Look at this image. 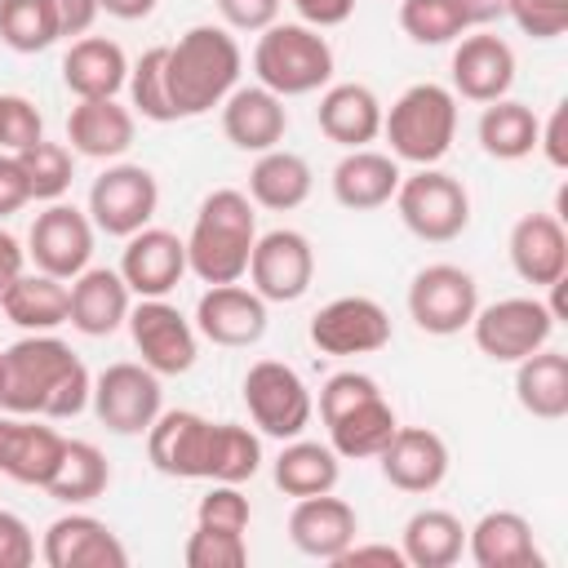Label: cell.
Masks as SVG:
<instances>
[{
  "mask_svg": "<svg viewBox=\"0 0 568 568\" xmlns=\"http://www.w3.org/2000/svg\"><path fill=\"white\" fill-rule=\"evenodd\" d=\"M89 390H93V377L62 337L27 333L13 346H4V386H0L4 413L67 422L89 408Z\"/></svg>",
  "mask_w": 568,
  "mask_h": 568,
  "instance_id": "obj_1",
  "label": "cell"
},
{
  "mask_svg": "<svg viewBox=\"0 0 568 568\" xmlns=\"http://www.w3.org/2000/svg\"><path fill=\"white\" fill-rule=\"evenodd\" d=\"M240 67H244V53L235 36L213 22H200L182 31L173 44H164V84L178 120L222 106V98L240 84Z\"/></svg>",
  "mask_w": 568,
  "mask_h": 568,
  "instance_id": "obj_2",
  "label": "cell"
},
{
  "mask_svg": "<svg viewBox=\"0 0 568 568\" xmlns=\"http://www.w3.org/2000/svg\"><path fill=\"white\" fill-rule=\"evenodd\" d=\"M253 240H257L253 200L235 186H217L195 209L186 235V271L204 284H235L248 271Z\"/></svg>",
  "mask_w": 568,
  "mask_h": 568,
  "instance_id": "obj_3",
  "label": "cell"
},
{
  "mask_svg": "<svg viewBox=\"0 0 568 568\" xmlns=\"http://www.w3.org/2000/svg\"><path fill=\"white\" fill-rule=\"evenodd\" d=\"M382 133L390 142V155L404 164H439L457 138V93L422 80L408 84L390 111H382Z\"/></svg>",
  "mask_w": 568,
  "mask_h": 568,
  "instance_id": "obj_4",
  "label": "cell"
},
{
  "mask_svg": "<svg viewBox=\"0 0 568 568\" xmlns=\"http://www.w3.org/2000/svg\"><path fill=\"white\" fill-rule=\"evenodd\" d=\"M257 84L280 98L315 93L333 80V44L306 22H271L253 44Z\"/></svg>",
  "mask_w": 568,
  "mask_h": 568,
  "instance_id": "obj_5",
  "label": "cell"
},
{
  "mask_svg": "<svg viewBox=\"0 0 568 568\" xmlns=\"http://www.w3.org/2000/svg\"><path fill=\"white\" fill-rule=\"evenodd\" d=\"M395 209H399V222L426 244H448L470 226V195L462 178L444 173L439 164H422L417 173L399 178Z\"/></svg>",
  "mask_w": 568,
  "mask_h": 568,
  "instance_id": "obj_6",
  "label": "cell"
},
{
  "mask_svg": "<svg viewBox=\"0 0 568 568\" xmlns=\"http://www.w3.org/2000/svg\"><path fill=\"white\" fill-rule=\"evenodd\" d=\"M555 324L559 320L550 315V306L541 297H497L475 311L470 337H475L479 355H488L493 364H519L524 355L550 346Z\"/></svg>",
  "mask_w": 568,
  "mask_h": 568,
  "instance_id": "obj_7",
  "label": "cell"
},
{
  "mask_svg": "<svg viewBox=\"0 0 568 568\" xmlns=\"http://www.w3.org/2000/svg\"><path fill=\"white\" fill-rule=\"evenodd\" d=\"M244 408L253 426L271 439H297L311 426L315 399L302 382V373L284 359H257L244 373Z\"/></svg>",
  "mask_w": 568,
  "mask_h": 568,
  "instance_id": "obj_8",
  "label": "cell"
},
{
  "mask_svg": "<svg viewBox=\"0 0 568 568\" xmlns=\"http://www.w3.org/2000/svg\"><path fill=\"white\" fill-rule=\"evenodd\" d=\"M160 209V182L146 164H106L89 186V222L102 235L129 240L133 231L151 226Z\"/></svg>",
  "mask_w": 568,
  "mask_h": 568,
  "instance_id": "obj_9",
  "label": "cell"
},
{
  "mask_svg": "<svg viewBox=\"0 0 568 568\" xmlns=\"http://www.w3.org/2000/svg\"><path fill=\"white\" fill-rule=\"evenodd\" d=\"M475 311H479V284L466 266L430 262L408 284V315L430 337H453L470 328Z\"/></svg>",
  "mask_w": 568,
  "mask_h": 568,
  "instance_id": "obj_10",
  "label": "cell"
},
{
  "mask_svg": "<svg viewBox=\"0 0 568 568\" xmlns=\"http://www.w3.org/2000/svg\"><path fill=\"white\" fill-rule=\"evenodd\" d=\"M93 417L111 430V435H146V426L160 417L164 408V390H160V373H151L146 364H106L93 377L89 390Z\"/></svg>",
  "mask_w": 568,
  "mask_h": 568,
  "instance_id": "obj_11",
  "label": "cell"
},
{
  "mask_svg": "<svg viewBox=\"0 0 568 568\" xmlns=\"http://www.w3.org/2000/svg\"><path fill=\"white\" fill-rule=\"evenodd\" d=\"M129 337L142 355V364L160 377H178L191 373L195 355H200V333L195 324L164 297H142L138 306H129Z\"/></svg>",
  "mask_w": 568,
  "mask_h": 568,
  "instance_id": "obj_12",
  "label": "cell"
},
{
  "mask_svg": "<svg viewBox=\"0 0 568 568\" xmlns=\"http://www.w3.org/2000/svg\"><path fill=\"white\" fill-rule=\"evenodd\" d=\"M244 275L262 302H297V297H306V288L315 280V248L302 231L275 226L253 240Z\"/></svg>",
  "mask_w": 568,
  "mask_h": 568,
  "instance_id": "obj_13",
  "label": "cell"
},
{
  "mask_svg": "<svg viewBox=\"0 0 568 568\" xmlns=\"http://www.w3.org/2000/svg\"><path fill=\"white\" fill-rule=\"evenodd\" d=\"M390 315L377 297L346 293L311 315V346L324 355H373L390 346Z\"/></svg>",
  "mask_w": 568,
  "mask_h": 568,
  "instance_id": "obj_14",
  "label": "cell"
},
{
  "mask_svg": "<svg viewBox=\"0 0 568 568\" xmlns=\"http://www.w3.org/2000/svg\"><path fill=\"white\" fill-rule=\"evenodd\" d=\"M93 222L84 209L53 200L44 213H36L31 231H27V257L36 262V271L58 275V280H75L89 257H93Z\"/></svg>",
  "mask_w": 568,
  "mask_h": 568,
  "instance_id": "obj_15",
  "label": "cell"
},
{
  "mask_svg": "<svg viewBox=\"0 0 568 568\" xmlns=\"http://www.w3.org/2000/svg\"><path fill=\"white\" fill-rule=\"evenodd\" d=\"M195 333L213 346H226V351H244V346H257L266 337V302L244 288L240 280L235 284H209L195 302Z\"/></svg>",
  "mask_w": 568,
  "mask_h": 568,
  "instance_id": "obj_16",
  "label": "cell"
},
{
  "mask_svg": "<svg viewBox=\"0 0 568 568\" xmlns=\"http://www.w3.org/2000/svg\"><path fill=\"white\" fill-rule=\"evenodd\" d=\"M40 559L49 568H124L129 550L124 541L111 532V524H102L98 515H58L44 537H40Z\"/></svg>",
  "mask_w": 568,
  "mask_h": 568,
  "instance_id": "obj_17",
  "label": "cell"
},
{
  "mask_svg": "<svg viewBox=\"0 0 568 568\" xmlns=\"http://www.w3.org/2000/svg\"><path fill=\"white\" fill-rule=\"evenodd\" d=\"M62 448H67V435L44 426V417L0 408V475L4 479L44 488L62 462Z\"/></svg>",
  "mask_w": 568,
  "mask_h": 568,
  "instance_id": "obj_18",
  "label": "cell"
},
{
  "mask_svg": "<svg viewBox=\"0 0 568 568\" xmlns=\"http://www.w3.org/2000/svg\"><path fill=\"white\" fill-rule=\"evenodd\" d=\"M138 297H169L178 280L186 275V240H178L164 226H142L124 240L120 266H115Z\"/></svg>",
  "mask_w": 568,
  "mask_h": 568,
  "instance_id": "obj_19",
  "label": "cell"
},
{
  "mask_svg": "<svg viewBox=\"0 0 568 568\" xmlns=\"http://www.w3.org/2000/svg\"><path fill=\"white\" fill-rule=\"evenodd\" d=\"M377 462H382V475H386L390 488L422 497V493H435L448 479L453 457H448L444 435H435L430 426H395V435L377 453Z\"/></svg>",
  "mask_w": 568,
  "mask_h": 568,
  "instance_id": "obj_20",
  "label": "cell"
},
{
  "mask_svg": "<svg viewBox=\"0 0 568 568\" xmlns=\"http://www.w3.org/2000/svg\"><path fill=\"white\" fill-rule=\"evenodd\" d=\"M209 430H213V422L191 408H160V417L146 426L151 466L169 479H204Z\"/></svg>",
  "mask_w": 568,
  "mask_h": 568,
  "instance_id": "obj_21",
  "label": "cell"
},
{
  "mask_svg": "<svg viewBox=\"0 0 568 568\" xmlns=\"http://www.w3.org/2000/svg\"><path fill=\"white\" fill-rule=\"evenodd\" d=\"M453 93L466 98V102H497L510 93L515 84V49L493 36V31H475V36H462L457 49H453Z\"/></svg>",
  "mask_w": 568,
  "mask_h": 568,
  "instance_id": "obj_22",
  "label": "cell"
},
{
  "mask_svg": "<svg viewBox=\"0 0 568 568\" xmlns=\"http://www.w3.org/2000/svg\"><path fill=\"white\" fill-rule=\"evenodd\" d=\"M222 133L235 151L262 155L284 142L288 133V106L266 84H235L222 98Z\"/></svg>",
  "mask_w": 568,
  "mask_h": 568,
  "instance_id": "obj_23",
  "label": "cell"
},
{
  "mask_svg": "<svg viewBox=\"0 0 568 568\" xmlns=\"http://www.w3.org/2000/svg\"><path fill=\"white\" fill-rule=\"evenodd\" d=\"M506 253H510V266H515V275L524 284L550 288L555 280L568 275V231H564V217H555V213H524L510 226Z\"/></svg>",
  "mask_w": 568,
  "mask_h": 568,
  "instance_id": "obj_24",
  "label": "cell"
},
{
  "mask_svg": "<svg viewBox=\"0 0 568 568\" xmlns=\"http://www.w3.org/2000/svg\"><path fill=\"white\" fill-rule=\"evenodd\" d=\"M359 532V515L351 501L333 497V493H315V497H297L293 515H288V541L311 555V559H337Z\"/></svg>",
  "mask_w": 568,
  "mask_h": 568,
  "instance_id": "obj_25",
  "label": "cell"
},
{
  "mask_svg": "<svg viewBox=\"0 0 568 568\" xmlns=\"http://www.w3.org/2000/svg\"><path fill=\"white\" fill-rule=\"evenodd\" d=\"M382 98L359 84V80H342V84H324L320 106H315V124L328 142L359 151L382 133Z\"/></svg>",
  "mask_w": 568,
  "mask_h": 568,
  "instance_id": "obj_26",
  "label": "cell"
},
{
  "mask_svg": "<svg viewBox=\"0 0 568 568\" xmlns=\"http://www.w3.org/2000/svg\"><path fill=\"white\" fill-rule=\"evenodd\" d=\"M138 115L133 106H120L115 98H75L67 115V142L75 155L89 160H120L133 146Z\"/></svg>",
  "mask_w": 568,
  "mask_h": 568,
  "instance_id": "obj_27",
  "label": "cell"
},
{
  "mask_svg": "<svg viewBox=\"0 0 568 568\" xmlns=\"http://www.w3.org/2000/svg\"><path fill=\"white\" fill-rule=\"evenodd\" d=\"M129 306H133V293H129V284H124L120 271H111V266H84L71 280L67 324L75 333H84V337H111L129 320Z\"/></svg>",
  "mask_w": 568,
  "mask_h": 568,
  "instance_id": "obj_28",
  "label": "cell"
},
{
  "mask_svg": "<svg viewBox=\"0 0 568 568\" xmlns=\"http://www.w3.org/2000/svg\"><path fill=\"white\" fill-rule=\"evenodd\" d=\"M466 550L475 568H541L532 524L519 510H488L466 528Z\"/></svg>",
  "mask_w": 568,
  "mask_h": 568,
  "instance_id": "obj_29",
  "label": "cell"
},
{
  "mask_svg": "<svg viewBox=\"0 0 568 568\" xmlns=\"http://www.w3.org/2000/svg\"><path fill=\"white\" fill-rule=\"evenodd\" d=\"M399 160L386 155V151H346L337 164H333V200L351 213H368V209H382L395 200V186H399Z\"/></svg>",
  "mask_w": 568,
  "mask_h": 568,
  "instance_id": "obj_30",
  "label": "cell"
},
{
  "mask_svg": "<svg viewBox=\"0 0 568 568\" xmlns=\"http://www.w3.org/2000/svg\"><path fill=\"white\" fill-rule=\"evenodd\" d=\"M129 80V58L106 36H80L62 53V84L75 98H115Z\"/></svg>",
  "mask_w": 568,
  "mask_h": 568,
  "instance_id": "obj_31",
  "label": "cell"
},
{
  "mask_svg": "<svg viewBox=\"0 0 568 568\" xmlns=\"http://www.w3.org/2000/svg\"><path fill=\"white\" fill-rule=\"evenodd\" d=\"M324 426H328V448H333L342 462H364V457H377V453L390 444L399 417H395L390 399L377 390V395L351 404L346 413L328 417Z\"/></svg>",
  "mask_w": 568,
  "mask_h": 568,
  "instance_id": "obj_32",
  "label": "cell"
},
{
  "mask_svg": "<svg viewBox=\"0 0 568 568\" xmlns=\"http://www.w3.org/2000/svg\"><path fill=\"white\" fill-rule=\"evenodd\" d=\"M311 186H315V173H311L306 155L284 151V146H271V151H262V155L253 160V169H248V191H244V195H248L257 209L288 213V209L306 204Z\"/></svg>",
  "mask_w": 568,
  "mask_h": 568,
  "instance_id": "obj_33",
  "label": "cell"
},
{
  "mask_svg": "<svg viewBox=\"0 0 568 568\" xmlns=\"http://www.w3.org/2000/svg\"><path fill=\"white\" fill-rule=\"evenodd\" d=\"M4 320L18 324L22 333H53L67 324V311H71V284L58 280V275H44V271H22L13 280V288L4 293L0 302Z\"/></svg>",
  "mask_w": 568,
  "mask_h": 568,
  "instance_id": "obj_34",
  "label": "cell"
},
{
  "mask_svg": "<svg viewBox=\"0 0 568 568\" xmlns=\"http://www.w3.org/2000/svg\"><path fill=\"white\" fill-rule=\"evenodd\" d=\"M515 399L537 422L568 417V355L555 346H541L515 364Z\"/></svg>",
  "mask_w": 568,
  "mask_h": 568,
  "instance_id": "obj_35",
  "label": "cell"
},
{
  "mask_svg": "<svg viewBox=\"0 0 568 568\" xmlns=\"http://www.w3.org/2000/svg\"><path fill=\"white\" fill-rule=\"evenodd\" d=\"M399 550H404L408 568H453L462 559V550H466V528H462V519L453 510L422 506V510L408 515Z\"/></svg>",
  "mask_w": 568,
  "mask_h": 568,
  "instance_id": "obj_36",
  "label": "cell"
},
{
  "mask_svg": "<svg viewBox=\"0 0 568 568\" xmlns=\"http://www.w3.org/2000/svg\"><path fill=\"white\" fill-rule=\"evenodd\" d=\"M271 479L284 497H315V493H333L337 479H342V457L320 444V439H284L275 466H271Z\"/></svg>",
  "mask_w": 568,
  "mask_h": 568,
  "instance_id": "obj_37",
  "label": "cell"
},
{
  "mask_svg": "<svg viewBox=\"0 0 568 568\" xmlns=\"http://www.w3.org/2000/svg\"><path fill=\"white\" fill-rule=\"evenodd\" d=\"M106 484H111V462H106V453H102L98 444H89V439H67L62 462H58V470L49 475L44 493H49L53 501H62V506H84V501L102 497Z\"/></svg>",
  "mask_w": 568,
  "mask_h": 568,
  "instance_id": "obj_38",
  "label": "cell"
},
{
  "mask_svg": "<svg viewBox=\"0 0 568 568\" xmlns=\"http://www.w3.org/2000/svg\"><path fill=\"white\" fill-rule=\"evenodd\" d=\"M537 129H541V120L532 115L528 102L497 98V102L484 106L475 133H479L484 155H493V160H524V155L537 151Z\"/></svg>",
  "mask_w": 568,
  "mask_h": 568,
  "instance_id": "obj_39",
  "label": "cell"
},
{
  "mask_svg": "<svg viewBox=\"0 0 568 568\" xmlns=\"http://www.w3.org/2000/svg\"><path fill=\"white\" fill-rule=\"evenodd\" d=\"M257 470H262V439H257V430L240 426V422H213L204 479L209 484H248Z\"/></svg>",
  "mask_w": 568,
  "mask_h": 568,
  "instance_id": "obj_40",
  "label": "cell"
},
{
  "mask_svg": "<svg viewBox=\"0 0 568 568\" xmlns=\"http://www.w3.org/2000/svg\"><path fill=\"white\" fill-rule=\"evenodd\" d=\"M58 40L49 0H0V44L13 53H40Z\"/></svg>",
  "mask_w": 568,
  "mask_h": 568,
  "instance_id": "obj_41",
  "label": "cell"
},
{
  "mask_svg": "<svg viewBox=\"0 0 568 568\" xmlns=\"http://www.w3.org/2000/svg\"><path fill=\"white\" fill-rule=\"evenodd\" d=\"M124 89H129L133 115H142V120H151V124H173V120H178V111H173V102H169V84H164V44H155V49H146L138 62H129Z\"/></svg>",
  "mask_w": 568,
  "mask_h": 568,
  "instance_id": "obj_42",
  "label": "cell"
},
{
  "mask_svg": "<svg viewBox=\"0 0 568 568\" xmlns=\"http://www.w3.org/2000/svg\"><path fill=\"white\" fill-rule=\"evenodd\" d=\"M13 155H18L22 173H27L31 200L53 204V200L67 195V186H71V178H75L71 146H62V142H44V138H40V142H31L27 151H13Z\"/></svg>",
  "mask_w": 568,
  "mask_h": 568,
  "instance_id": "obj_43",
  "label": "cell"
},
{
  "mask_svg": "<svg viewBox=\"0 0 568 568\" xmlns=\"http://www.w3.org/2000/svg\"><path fill=\"white\" fill-rule=\"evenodd\" d=\"M399 27L413 44H453L466 36V22L453 0H399Z\"/></svg>",
  "mask_w": 568,
  "mask_h": 568,
  "instance_id": "obj_44",
  "label": "cell"
},
{
  "mask_svg": "<svg viewBox=\"0 0 568 568\" xmlns=\"http://www.w3.org/2000/svg\"><path fill=\"white\" fill-rule=\"evenodd\" d=\"M182 559H186V568H244L248 564V541H244V532L195 524V532L186 537Z\"/></svg>",
  "mask_w": 568,
  "mask_h": 568,
  "instance_id": "obj_45",
  "label": "cell"
},
{
  "mask_svg": "<svg viewBox=\"0 0 568 568\" xmlns=\"http://www.w3.org/2000/svg\"><path fill=\"white\" fill-rule=\"evenodd\" d=\"M248 519H253V506L240 493V484H209V493L195 506V524H209V528L248 532Z\"/></svg>",
  "mask_w": 568,
  "mask_h": 568,
  "instance_id": "obj_46",
  "label": "cell"
},
{
  "mask_svg": "<svg viewBox=\"0 0 568 568\" xmlns=\"http://www.w3.org/2000/svg\"><path fill=\"white\" fill-rule=\"evenodd\" d=\"M44 138L40 111L22 93H0V151H27Z\"/></svg>",
  "mask_w": 568,
  "mask_h": 568,
  "instance_id": "obj_47",
  "label": "cell"
},
{
  "mask_svg": "<svg viewBox=\"0 0 568 568\" xmlns=\"http://www.w3.org/2000/svg\"><path fill=\"white\" fill-rule=\"evenodd\" d=\"M515 27L532 40H555L568 31V0H510V13Z\"/></svg>",
  "mask_w": 568,
  "mask_h": 568,
  "instance_id": "obj_48",
  "label": "cell"
},
{
  "mask_svg": "<svg viewBox=\"0 0 568 568\" xmlns=\"http://www.w3.org/2000/svg\"><path fill=\"white\" fill-rule=\"evenodd\" d=\"M377 390H382L377 377H368V373H359V368H342V373H333V377L320 386V422L346 413L351 404H359V399H368V395H377Z\"/></svg>",
  "mask_w": 568,
  "mask_h": 568,
  "instance_id": "obj_49",
  "label": "cell"
},
{
  "mask_svg": "<svg viewBox=\"0 0 568 568\" xmlns=\"http://www.w3.org/2000/svg\"><path fill=\"white\" fill-rule=\"evenodd\" d=\"M213 4L226 31H266L271 22H280L284 0H213Z\"/></svg>",
  "mask_w": 568,
  "mask_h": 568,
  "instance_id": "obj_50",
  "label": "cell"
},
{
  "mask_svg": "<svg viewBox=\"0 0 568 568\" xmlns=\"http://www.w3.org/2000/svg\"><path fill=\"white\" fill-rule=\"evenodd\" d=\"M36 564V537L22 515L0 510V568H31Z\"/></svg>",
  "mask_w": 568,
  "mask_h": 568,
  "instance_id": "obj_51",
  "label": "cell"
},
{
  "mask_svg": "<svg viewBox=\"0 0 568 568\" xmlns=\"http://www.w3.org/2000/svg\"><path fill=\"white\" fill-rule=\"evenodd\" d=\"M49 9H53V22H58V40H80L93 22H98V0H49Z\"/></svg>",
  "mask_w": 568,
  "mask_h": 568,
  "instance_id": "obj_52",
  "label": "cell"
},
{
  "mask_svg": "<svg viewBox=\"0 0 568 568\" xmlns=\"http://www.w3.org/2000/svg\"><path fill=\"white\" fill-rule=\"evenodd\" d=\"M537 146L550 160V169H568V102H559L550 120L537 129Z\"/></svg>",
  "mask_w": 568,
  "mask_h": 568,
  "instance_id": "obj_53",
  "label": "cell"
},
{
  "mask_svg": "<svg viewBox=\"0 0 568 568\" xmlns=\"http://www.w3.org/2000/svg\"><path fill=\"white\" fill-rule=\"evenodd\" d=\"M27 200H31V186H27V173H22L18 155L13 151H0V217L18 213Z\"/></svg>",
  "mask_w": 568,
  "mask_h": 568,
  "instance_id": "obj_54",
  "label": "cell"
},
{
  "mask_svg": "<svg viewBox=\"0 0 568 568\" xmlns=\"http://www.w3.org/2000/svg\"><path fill=\"white\" fill-rule=\"evenodd\" d=\"M297 9V22L315 27V31H328V27H342L351 13H355V0H288Z\"/></svg>",
  "mask_w": 568,
  "mask_h": 568,
  "instance_id": "obj_55",
  "label": "cell"
},
{
  "mask_svg": "<svg viewBox=\"0 0 568 568\" xmlns=\"http://www.w3.org/2000/svg\"><path fill=\"white\" fill-rule=\"evenodd\" d=\"M333 564H337V568H359V564L404 568V550H399V546H386V541H351Z\"/></svg>",
  "mask_w": 568,
  "mask_h": 568,
  "instance_id": "obj_56",
  "label": "cell"
},
{
  "mask_svg": "<svg viewBox=\"0 0 568 568\" xmlns=\"http://www.w3.org/2000/svg\"><path fill=\"white\" fill-rule=\"evenodd\" d=\"M453 4H457V13H462L466 31L493 27V22H501V18L510 13V0H453Z\"/></svg>",
  "mask_w": 568,
  "mask_h": 568,
  "instance_id": "obj_57",
  "label": "cell"
},
{
  "mask_svg": "<svg viewBox=\"0 0 568 568\" xmlns=\"http://www.w3.org/2000/svg\"><path fill=\"white\" fill-rule=\"evenodd\" d=\"M22 271H27V248L18 244V235L0 231V302H4V293L13 288V280Z\"/></svg>",
  "mask_w": 568,
  "mask_h": 568,
  "instance_id": "obj_58",
  "label": "cell"
},
{
  "mask_svg": "<svg viewBox=\"0 0 568 568\" xmlns=\"http://www.w3.org/2000/svg\"><path fill=\"white\" fill-rule=\"evenodd\" d=\"M155 4L160 0H98V9L106 18H120V22H142V18L155 13Z\"/></svg>",
  "mask_w": 568,
  "mask_h": 568,
  "instance_id": "obj_59",
  "label": "cell"
},
{
  "mask_svg": "<svg viewBox=\"0 0 568 568\" xmlns=\"http://www.w3.org/2000/svg\"><path fill=\"white\" fill-rule=\"evenodd\" d=\"M0 386H4V351H0Z\"/></svg>",
  "mask_w": 568,
  "mask_h": 568,
  "instance_id": "obj_60",
  "label": "cell"
}]
</instances>
